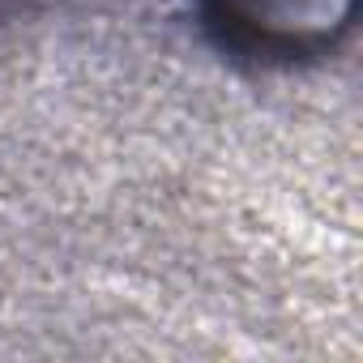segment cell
Masks as SVG:
<instances>
[{"label":"cell","instance_id":"6da1fadb","mask_svg":"<svg viewBox=\"0 0 363 363\" xmlns=\"http://www.w3.org/2000/svg\"><path fill=\"white\" fill-rule=\"evenodd\" d=\"M214 18L240 39L274 52H303L329 43L346 22L354 0H210Z\"/></svg>","mask_w":363,"mask_h":363}]
</instances>
